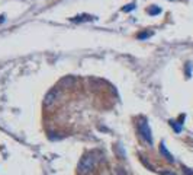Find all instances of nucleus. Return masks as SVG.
Segmentation results:
<instances>
[{
  "instance_id": "obj_1",
  "label": "nucleus",
  "mask_w": 193,
  "mask_h": 175,
  "mask_svg": "<svg viewBox=\"0 0 193 175\" xmlns=\"http://www.w3.org/2000/svg\"><path fill=\"white\" fill-rule=\"evenodd\" d=\"M94 162H96V158H94L93 155H86V156H83L81 161H80V164H78V171H80V174H87V172H90V171L93 169V166H94Z\"/></svg>"
},
{
  "instance_id": "obj_2",
  "label": "nucleus",
  "mask_w": 193,
  "mask_h": 175,
  "mask_svg": "<svg viewBox=\"0 0 193 175\" xmlns=\"http://www.w3.org/2000/svg\"><path fill=\"white\" fill-rule=\"evenodd\" d=\"M138 131H139V134H141V137L147 142V143H153V136H151V130H150V126L147 124V121L145 120H142V121H139V124H138Z\"/></svg>"
},
{
  "instance_id": "obj_3",
  "label": "nucleus",
  "mask_w": 193,
  "mask_h": 175,
  "mask_svg": "<svg viewBox=\"0 0 193 175\" xmlns=\"http://www.w3.org/2000/svg\"><path fill=\"white\" fill-rule=\"evenodd\" d=\"M160 152H161V153L166 156V159H167L168 162H174V158H173V155H171V153H170V152L166 149L164 143H161V146H160Z\"/></svg>"
},
{
  "instance_id": "obj_4",
  "label": "nucleus",
  "mask_w": 193,
  "mask_h": 175,
  "mask_svg": "<svg viewBox=\"0 0 193 175\" xmlns=\"http://www.w3.org/2000/svg\"><path fill=\"white\" fill-rule=\"evenodd\" d=\"M57 95H58L57 90H51V92L45 96V105H51V104L54 102V99L57 98Z\"/></svg>"
},
{
  "instance_id": "obj_5",
  "label": "nucleus",
  "mask_w": 193,
  "mask_h": 175,
  "mask_svg": "<svg viewBox=\"0 0 193 175\" xmlns=\"http://www.w3.org/2000/svg\"><path fill=\"white\" fill-rule=\"evenodd\" d=\"M170 124H171V127L176 130V133H180V131H182V124H183V123H177V121H173V120H171Z\"/></svg>"
},
{
  "instance_id": "obj_6",
  "label": "nucleus",
  "mask_w": 193,
  "mask_h": 175,
  "mask_svg": "<svg viewBox=\"0 0 193 175\" xmlns=\"http://www.w3.org/2000/svg\"><path fill=\"white\" fill-rule=\"evenodd\" d=\"M148 13H150V15H158V13H161V9L157 7V6H153V7L148 9Z\"/></svg>"
},
{
  "instance_id": "obj_7",
  "label": "nucleus",
  "mask_w": 193,
  "mask_h": 175,
  "mask_svg": "<svg viewBox=\"0 0 193 175\" xmlns=\"http://www.w3.org/2000/svg\"><path fill=\"white\" fill-rule=\"evenodd\" d=\"M190 75H192V64L187 63V78H190Z\"/></svg>"
},
{
  "instance_id": "obj_8",
  "label": "nucleus",
  "mask_w": 193,
  "mask_h": 175,
  "mask_svg": "<svg viewBox=\"0 0 193 175\" xmlns=\"http://www.w3.org/2000/svg\"><path fill=\"white\" fill-rule=\"evenodd\" d=\"M183 171H185V174H186V175H193V171H192V169H187V168H185Z\"/></svg>"
},
{
  "instance_id": "obj_9",
  "label": "nucleus",
  "mask_w": 193,
  "mask_h": 175,
  "mask_svg": "<svg viewBox=\"0 0 193 175\" xmlns=\"http://www.w3.org/2000/svg\"><path fill=\"white\" fill-rule=\"evenodd\" d=\"M134 7H135V6H134V4H129V6H128V7H125V9H123V10H132V9H134Z\"/></svg>"
},
{
  "instance_id": "obj_10",
  "label": "nucleus",
  "mask_w": 193,
  "mask_h": 175,
  "mask_svg": "<svg viewBox=\"0 0 193 175\" xmlns=\"http://www.w3.org/2000/svg\"><path fill=\"white\" fill-rule=\"evenodd\" d=\"M148 35H150V34H141V35H139V38H147Z\"/></svg>"
},
{
  "instance_id": "obj_11",
  "label": "nucleus",
  "mask_w": 193,
  "mask_h": 175,
  "mask_svg": "<svg viewBox=\"0 0 193 175\" xmlns=\"http://www.w3.org/2000/svg\"><path fill=\"white\" fill-rule=\"evenodd\" d=\"M163 175H174L173 172H163Z\"/></svg>"
},
{
  "instance_id": "obj_12",
  "label": "nucleus",
  "mask_w": 193,
  "mask_h": 175,
  "mask_svg": "<svg viewBox=\"0 0 193 175\" xmlns=\"http://www.w3.org/2000/svg\"><path fill=\"white\" fill-rule=\"evenodd\" d=\"M118 174H119V175H125L123 172H122V169H119V171H118Z\"/></svg>"
}]
</instances>
